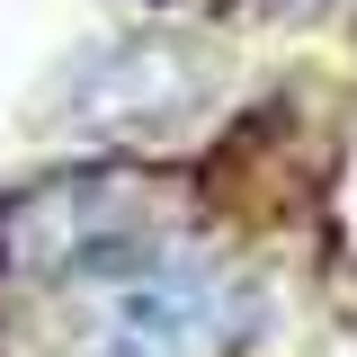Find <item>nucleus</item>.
<instances>
[{"label":"nucleus","instance_id":"obj_1","mask_svg":"<svg viewBox=\"0 0 357 357\" xmlns=\"http://www.w3.org/2000/svg\"><path fill=\"white\" fill-rule=\"evenodd\" d=\"M161 197L152 178L89 161V170H45L0 188V277L27 286H107L126 268L161 259Z\"/></svg>","mask_w":357,"mask_h":357},{"label":"nucleus","instance_id":"obj_2","mask_svg":"<svg viewBox=\"0 0 357 357\" xmlns=\"http://www.w3.org/2000/svg\"><path fill=\"white\" fill-rule=\"evenodd\" d=\"M259 321H268V295L250 277L170 241L161 259L98 286L81 357H232Z\"/></svg>","mask_w":357,"mask_h":357},{"label":"nucleus","instance_id":"obj_3","mask_svg":"<svg viewBox=\"0 0 357 357\" xmlns=\"http://www.w3.org/2000/svg\"><path fill=\"white\" fill-rule=\"evenodd\" d=\"M215 98V63L178 36H107L63 81V126L89 143H152L178 134Z\"/></svg>","mask_w":357,"mask_h":357},{"label":"nucleus","instance_id":"obj_4","mask_svg":"<svg viewBox=\"0 0 357 357\" xmlns=\"http://www.w3.org/2000/svg\"><path fill=\"white\" fill-rule=\"evenodd\" d=\"M277 9H295V18H312V9H331V0H277Z\"/></svg>","mask_w":357,"mask_h":357}]
</instances>
